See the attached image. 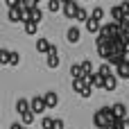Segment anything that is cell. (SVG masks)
Segmentation results:
<instances>
[{"instance_id": "cell-5", "label": "cell", "mask_w": 129, "mask_h": 129, "mask_svg": "<svg viewBox=\"0 0 129 129\" xmlns=\"http://www.w3.org/2000/svg\"><path fill=\"white\" fill-rule=\"evenodd\" d=\"M66 39H68V43H77V41L82 39V29H79L77 25L68 27V29H66Z\"/></svg>"}, {"instance_id": "cell-26", "label": "cell", "mask_w": 129, "mask_h": 129, "mask_svg": "<svg viewBox=\"0 0 129 129\" xmlns=\"http://www.w3.org/2000/svg\"><path fill=\"white\" fill-rule=\"evenodd\" d=\"M52 122H54V118H48V116H45V118L41 120V127L43 129H52Z\"/></svg>"}, {"instance_id": "cell-28", "label": "cell", "mask_w": 129, "mask_h": 129, "mask_svg": "<svg viewBox=\"0 0 129 129\" xmlns=\"http://www.w3.org/2000/svg\"><path fill=\"white\" fill-rule=\"evenodd\" d=\"M52 129H66V122H63L61 118H54V122H52Z\"/></svg>"}, {"instance_id": "cell-31", "label": "cell", "mask_w": 129, "mask_h": 129, "mask_svg": "<svg viewBox=\"0 0 129 129\" xmlns=\"http://www.w3.org/2000/svg\"><path fill=\"white\" fill-rule=\"evenodd\" d=\"M9 129H25V127H23L20 122H11V125H9Z\"/></svg>"}, {"instance_id": "cell-33", "label": "cell", "mask_w": 129, "mask_h": 129, "mask_svg": "<svg viewBox=\"0 0 129 129\" xmlns=\"http://www.w3.org/2000/svg\"><path fill=\"white\" fill-rule=\"evenodd\" d=\"M25 129H27V127H25Z\"/></svg>"}, {"instance_id": "cell-4", "label": "cell", "mask_w": 129, "mask_h": 129, "mask_svg": "<svg viewBox=\"0 0 129 129\" xmlns=\"http://www.w3.org/2000/svg\"><path fill=\"white\" fill-rule=\"evenodd\" d=\"M45 61H48V68H57L59 66V50H57V45H50Z\"/></svg>"}, {"instance_id": "cell-9", "label": "cell", "mask_w": 129, "mask_h": 129, "mask_svg": "<svg viewBox=\"0 0 129 129\" xmlns=\"http://www.w3.org/2000/svg\"><path fill=\"white\" fill-rule=\"evenodd\" d=\"M111 18H113V23H118V25L125 20V11H122L120 5H113V7H111Z\"/></svg>"}, {"instance_id": "cell-6", "label": "cell", "mask_w": 129, "mask_h": 129, "mask_svg": "<svg viewBox=\"0 0 129 129\" xmlns=\"http://www.w3.org/2000/svg\"><path fill=\"white\" fill-rule=\"evenodd\" d=\"M111 111H113V118H116V120H125V118H127V107H125L122 102L113 104V107H111Z\"/></svg>"}, {"instance_id": "cell-24", "label": "cell", "mask_w": 129, "mask_h": 129, "mask_svg": "<svg viewBox=\"0 0 129 129\" xmlns=\"http://www.w3.org/2000/svg\"><path fill=\"white\" fill-rule=\"evenodd\" d=\"M73 88L77 91V93H82L86 86H84V79H73Z\"/></svg>"}, {"instance_id": "cell-16", "label": "cell", "mask_w": 129, "mask_h": 129, "mask_svg": "<svg viewBox=\"0 0 129 129\" xmlns=\"http://www.w3.org/2000/svg\"><path fill=\"white\" fill-rule=\"evenodd\" d=\"M116 86H118V77L116 75H111V77L104 79V91H116Z\"/></svg>"}, {"instance_id": "cell-10", "label": "cell", "mask_w": 129, "mask_h": 129, "mask_svg": "<svg viewBox=\"0 0 129 129\" xmlns=\"http://www.w3.org/2000/svg\"><path fill=\"white\" fill-rule=\"evenodd\" d=\"M7 18H9V23H23V11L18 7H14V9H9Z\"/></svg>"}, {"instance_id": "cell-30", "label": "cell", "mask_w": 129, "mask_h": 129, "mask_svg": "<svg viewBox=\"0 0 129 129\" xmlns=\"http://www.w3.org/2000/svg\"><path fill=\"white\" fill-rule=\"evenodd\" d=\"M120 129H129V118H125V120H120Z\"/></svg>"}, {"instance_id": "cell-2", "label": "cell", "mask_w": 129, "mask_h": 129, "mask_svg": "<svg viewBox=\"0 0 129 129\" xmlns=\"http://www.w3.org/2000/svg\"><path fill=\"white\" fill-rule=\"evenodd\" d=\"M41 98H43V102H45V109H54V107L59 104V95H57L54 91H45Z\"/></svg>"}, {"instance_id": "cell-12", "label": "cell", "mask_w": 129, "mask_h": 129, "mask_svg": "<svg viewBox=\"0 0 129 129\" xmlns=\"http://www.w3.org/2000/svg\"><path fill=\"white\" fill-rule=\"evenodd\" d=\"M27 111H29V100L20 98V100L16 102V113H18V116H23V113H27Z\"/></svg>"}, {"instance_id": "cell-3", "label": "cell", "mask_w": 129, "mask_h": 129, "mask_svg": "<svg viewBox=\"0 0 129 129\" xmlns=\"http://www.w3.org/2000/svg\"><path fill=\"white\" fill-rule=\"evenodd\" d=\"M77 7H79V5H77L75 0H66V2L61 5V9H63V16H66V18H75V14H77Z\"/></svg>"}, {"instance_id": "cell-32", "label": "cell", "mask_w": 129, "mask_h": 129, "mask_svg": "<svg viewBox=\"0 0 129 129\" xmlns=\"http://www.w3.org/2000/svg\"><path fill=\"white\" fill-rule=\"evenodd\" d=\"M122 52H125V54H129V43H122Z\"/></svg>"}, {"instance_id": "cell-7", "label": "cell", "mask_w": 129, "mask_h": 129, "mask_svg": "<svg viewBox=\"0 0 129 129\" xmlns=\"http://www.w3.org/2000/svg\"><path fill=\"white\" fill-rule=\"evenodd\" d=\"M113 75H116V77H120V79H129V59H125V61L113 70Z\"/></svg>"}, {"instance_id": "cell-1", "label": "cell", "mask_w": 129, "mask_h": 129, "mask_svg": "<svg viewBox=\"0 0 129 129\" xmlns=\"http://www.w3.org/2000/svg\"><path fill=\"white\" fill-rule=\"evenodd\" d=\"M29 111H32L34 116H41V113L45 111V102H43L41 95H34V98L29 100Z\"/></svg>"}, {"instance_id": "cell-19", "label": "cell", "mask_w": 129, "mask_h": 129, "mask_svg": "<svg viewBox=\"0 0 129 129\" xmlns=\"http://www.w3.org/2000/svg\"><path fill=\"white\" fill-rule=\"evenodd\" d=\"M70 75H73V79H82V77H84V73H82L79 63H73V66H70Z\"/></svg>"}, {"instance_id": "cell-15", "label": "cell", "mask_w": 129, "mask_h": 129, "mask_svg": "<svg viewBox=\"0 0 129 129\" xmlns=\"http://www.w3.org/2000/svg\"><path fill=\"white\" fill-rule=\"evenodd\" d=\"M50 45H52V43H50L48 39H43V36H41V39L36 41V50H39L41 54H48V50H50Z\"/></svg>"}, {"instance_id": "cell-20", "label": "cell", "mask_w": 129, "mask_h": 129, "mask_svg": "<svg viewBox=\"0 0 129 129\" xmlns=\"http://www.w3.org/2000/svg\"><path fill=\"white\" fill-rule=\"evenodd\" d=\"M91 18H95V20L102 23V18H104V9H102V7H95V9L91 11Z\"/></svg>"}, {"instance_id": "cell-11", "label": "cell", "mask_w": 129, "mask_h": 129, "mask_svg": "<svg viewBox=\"0 0 129 129\" xmlns=\"http://www.w3.org/2000/svg\"><path fill=\"white\" fill-rule=\"evenodd\" d=\"M95 75H100V77H104V79H107V77H111V75H113V68H111L109 63H104V61H102V63H100V68L95 70Z\"/></svg>"}, {"instance_id": "cell-13", "label": "cell", "mask_w": 129, "mask_h": 129, "mask_svg": "<svg viewBox=\"0 0 129 129\" xmlns=\"http://www.w3.org/2000/svg\"><path fill=\"white\" fill-rule=\"evenodd\" d=\"M88 18H91V11H86L84 7H77V14H75V20H77V23H86Z\"/></svg>"}, {"instance_id": "cell-17", "label": "cell", "mask_w": 129, "mask_h": 129, "mask_svg": "<svg viewBox=\"0 0 129 129\" xmlns=\"http://www.w3.org/2000/svg\"><path fill=\"white\" fill-rule=\"evenodd\" d=\"M32 122H34V113H32V111H27V113H23V116H20V125H23V127H32Z\"/></svg>"}, {"instance_id": "cell-21", "label": "cell", "mask_w": 129, "mask_h": 129, "mask_svg": "<svg viewBox=\"0 0 129 129\" xmlns=\"http://www.w3.org/2000/svg\"><path fill=\"white\" fill-rule=\"evenodd\" d=\"M93 88H102L104 91V77H100V75L93 73Z\"/></svg>"}, {"instance_id": "cell-23", "label": "cell", "mask_w": 129, "mask_h": 129, "mask_svg": "<svg viewBox=\"0 0 129 129\" xmlns=\"http://www.w3.org/2000/svg\"><path fill=\"white\" fill-rule=\"evenodd\" d=\"M9 57H11V52L7 48H0V63H9Z\"/></svg>"}, {"instance_id": "cell-29", "label": "cell", "mask_w": 129, "mask_h": 129, "mask_svg": "<svg viewBox=\"0 0 129 129\" xmlns=\"http://www.w3.org/2000/svg\"><path fill=\"white\" fill-rule=\"evenodd\" d=\"M91 93H93V88H91V86H86V88H84L79 95H82V98H91Z\"/></svg>"}, {"instance_id": "cell-27", "label": "cell", "mask_w": 129, "mask_h": 129, "mask_svg": "<svg viewBox=\"0 0 129 129\" xmlns=\"http://www.w3.org/2000/svg\"><path fill=\"white\" fill-rule=\"evenodd\" d=\"M18 61H20V54H18V52H11V57H9V66H18Z\"/></svg>"}, {"instance_id": "cell-25", "label": "cell", "mask_w": 129, "mask_h": 129, "mask_svg": "<svg viewBox=\"0 0 129 129\" xmlns=\"http://www.w3.org/2000/svg\"><path fill=\"white\" fill-rule=\"evenodd\" d=\"M48 9H50V11H59V9H61V2H59V0H50V2H48Z\"/></svg>"}, {"instance_id": "cell-8", "label": "cell", "mask_w": 129, "mask_h": 129, "mask_svg": "<svg viewBox=\"0 0 129 129\" xmlns=\"http://www.w3.org/2000/svg\"><path fill=\"white\" fill-rule=\"evenodd\" d=\"M93 125H95L98 129H107V116H104L100 109L93 113Z\"/></svg>"}, {"instance_id": "cell-22", "label": "cell", "mask_w": 129, "mask_h": 129, "mask_svg": "<svg viewBox=\"0 0 129 129\" xmlns=\"http://www.w3.org/2000/svg\"><path fill=\"white\" fill-rule=\"evenodd\" d=\"M23 27H25V32H27V34H36V23L25 20V23H23Z\"/></svg>"}, {"instance_id": "cell-18", "label": "cell", "mask_w": 129, "mask_h": 129, "mask_svg": "<svg viewBox=\"0 0 129 129\" xmlns=\"http://www.w3.org/2000/svg\"><path fill=\"white\" fill-rule=\"evenodd\" d=\"M79 68H82V73H84V75H93V63H91L88 59H84V61L79 63Z\"/></svg>"}, {"instance_id": "cell-14", "label": "cell", "mask_w": 129, "mask_h": 129, "mask_svg": "<svg viewBox=\"0 0 129 129\" xmlns=\"http://www.w3.org/2000/svg\"><path fill=\"white\" fill-rule=\"evenodd\" d=\"M100 27H102V23H100V20H95V18H88V20H86V29H88L91 34H98V32H100Z\"/></svg>"}]
</instances>
